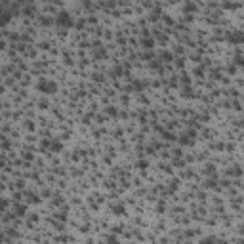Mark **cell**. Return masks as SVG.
Segmentation results:
<instances>
[{
    "label": "cell",
    "instance_id": "cell-1",
    "mask_svg": "<svg viewBox=\"0 0 244 244\" xmlns=\"http://www.w3.org/2000/svg\"><path fill=\"white\" fill-rule=\"evenodd\" d=\"M36 88H38L40 93H48V95L57 92V84H55L54 80H50V78H40L38 84H36Z\"/></svg>",
    "mask_w": 244,
    "mask_h": 244
},
{
    "label": "cell",
    "instance_id": "cell-2",
    "mask_svg": "<svg viewBox=\"0 0 244 244\" xmlns=\"http://www.w3.org/2000/svg\"><path fill=\"white\" fill-rule=\"evenodd\" d=\"M57 25H63V27H72V17L67 14V11H61V14L55 17Z\"/></svg>",
    "mask_w": 244,
    "mask_h": 244
},
{
    "label": "cell",
    "instance_id": "cell-3",
    "mask_svg": "<svg viewBox=\"0 0 244 244\" xmlns=\"http://www.w3.org/2000/svg\"><path fill=\"white\" fill-rule=\"evenodd\" d=\"M227 38H229V42H233V44H242L244 42V32H240V31H231L229 34H227Z\"/></svg>",
    "mask_w": 244,
    "mask_h": 244
},
{
    "label": "cell",
    "instance_id": "cell-4",
    "mask_svg": "<svg viewBox=\"0 0 244 244\" xmlns=\"http://www.w3.org/2000/svg\"><path fill=\"white\" fill-rule=\"evenodd\" d=\"M179 143L181 145H194V132H189L187 136H181Z\"/></svg>",
    "mask_w": 244,
    "mask_h": 244
},
{
    "label": "cell",
    "instance_id": "cell-5",
    "mask_svg": "<svg viewBox=\"0 0 244 244\" xmlns=\"http://www.w3.org/2000/svg\"><path fill=\"white\" fill-rule=\"evenodd\" d=\"M113 214H115V215H124L126 214V208L122 204H115V206H113Z\"/></svg>",
    "mask_w": 244,
    "mask_h": 244
},
{
    "label": "cell",
    "instance_id": "cell-6",
    "mask_svg": "<svg viewBox=\"0 0 244 244\" xmlns=\"http://www.w3.org/2000/svg\"><path fill=\"white\" fill-rule=\"evenodd\" d=\"M27 202H29V204H38V202H40V198L36 197L34 193H27Z\"/></svg>",
    "mask_w": 244,
    "mask_h": 244
},
{
    "label": "cell",
    "instance_id": "cell-7",
    "mask_svg": "<svg viewBox=\"0 0 244 244\" xmlns=\"http://www.w3.org/2000/svg\"><path fill=\"white\" fill-rule=\"evenodd\" d=\"M181 95H183V97H187V99H193V97H194V93H193V90H191L189 86H185V88L181 90Z\"/></svg>",
    "mask_w": 244,
    "mask_h": 244
},
{
    "label": "cell",
    "instance_id": "cell-8",
    "mask_svg": "<svg viewBox=\"0 0 244 244\" xmlns=\"http://www.w3.org/2000/svg\"><path fill=\"white\" fill-rule=\"evenodd\" d=\"M227 174H229V176H242V168H238V166H233V168L231 170H227Z\"/></svg>",
    "mask_w": 244,
    "mask_h": 244
},
{
    "label": "cell",
    "instance_id": "cell-9",
    "mask_svg": "<svg viewBox=\"0 0 244 244\" xmlns=\"http://www.w3.org/2000/svg\"><path fill=\"white\" fill-rule=\"evenodd\" d=\"M235 65H238V67H244V55L240 52H237V55H235Z\"/></svg>",
    "mask_w": 244,
    "mask_h": 244
},
{
    "label": "cell",
    "instance_id": "cell-10",
    "mask_svg": "<svg viewBox=\"0 0 244 244\" xmlns=\"http://www.w3.org/2000/svg\"><path fill=\"white\" fill-rule=\"evenodd\" d=\"M61 147H63V145H61V141H57V139L52 141V151H54V153H59Z\"/></svg>",
    "mask_w": 244,
    "mask_h": 244
},
{
    "label": "cell",
    "instance_id": "cell-11",
    "mask_svg": "<svg viewBox=\"0 0 244 244\" xmlns=\"http://www.w3.org/2000/svg\"><path fill=\"white\" fill-rule=\"evenodd\" d=\"M215 242H219L215 237H206V238H202L200 244H215Z\"/></svg>",
    "mask_w": 244,
    "mask_h": 244
},
{
    "label": "cell",
    "instance_id": "cell-12",
    "mask_svg": "<svg viewBox=\"0 0 244 244\" xmlns=\"http://www.w3.org/2000/svg\"><path fill=\"white\" fill-rule=\"evenodd\" d=\"M154 46V40L153 38H143V48H147V50H151Z\"/></svg>",
    "mask_w": 244,
    "mask_h": 244
},
{
    "label": "cell",
    "instance_id": "cell-13",
    "mask_svg": "<svg viewBox=\"0 0 244 244\" xmlns=\"http://www.w3.org/2000/svg\"><path fill=\"white\" fill-rule=\"evenodd\" d=\"M160 57L166 61V63H170V61H172V54H170V52H162L160 54Z\"/></svg>",
    "mask_w": 244,
    "mask_h": 244
},
{
    "label": "cell",
    "instance_id": "cell-14",
    "mask_svg": "<svg viewBox=\"0 0 244 244\" xmlns=\"http://www.w3.org/2000/svg\"><path fill=\"white\" fill-rule=\"evenodd\" d=\"M105 113H107L109 116H116V115H118V111H116L115 107H107V109H105Z\"/></svg>",
    "mask_w": 244,
    "mask_h": 244
},
{
    "label": "cell",
    "instance_id": "cell-15",
    "mask_svg": "<svg viewBox=\"0 0 244 244\" xmlns=\"http://www.w3.org/2000/svg\"><path fill=\"white\" fill-rule=\"evenodd\" d=\"M15 212H17V215H23L25 214V206H15Z\"/></svg>",
    "mask_w": 244,
    "mask_h": 244
},
{
    "label": "cell",
    "instance_id": "cell-16",
    "mask_svg": "<svg viewBox=\"0 0 244 244\" xmlns=\"http://www.w3.org/2000/svg\"><path fill=\"white\" fill-rule=\"evenodd\" d=\"M137 166H139L141 170H145V168H147L149 164H147V160H139V162H137Z\"/></svg>",
    "mask_w": 244,
    "mask_h": 244
},
{
    "label": "cell",
    "instance_id": "cell-17",
    "mask_svg": "<svg viewBox=\"0 0 244 244\" xmlns=\"http://www.w3.org/2000/svg\"><path fill=\"white\" fill-rule=\"evenodd\" d=\"M164 137H166V139H170V141H172V139H176V137H174V133H172V132H166V133H164Z\"/></svg>",
    "mask_w": 244,
    "mask_h": 244
},
{
    "label": "cell",
    "instance_id": "cell-18",
    "mask_svg": "<svg viewBox=\"0 0 244 244\" xmlns=\"http://www.w3.org/2000/svg\"><path fill=\"white\" fill-rule=\"evenodd\" d=\"M181 82H183V84H189V82H191V78H189L187 75H183V76H181Z\"/></svg>",
    "mask_w": 244,
    "mask_h": 244
},
{
    "label": "cell",
    "instance_id": "cell-19",
    "mask_svg": "<svg viewBox=\"0 0 244 244\" xmlns=\"http://www.w3.org/2000/svg\"><path fill=\"white\" fill-rule=\"evenodd\" d=\"M206 174H208V176H210V174H215L214 166H206Z\"/></svg>",
    "mask_w": 244,
    "mask_h": 244
},
{
    "label": "cell",
    "instance_id": "cell-20",
    "mask_svg": "<svg viewBox=\"0 0 244 244\" xmlns=\"http://www.w3.org/2000/svg\"><path fill=\"white\" fill-rule=\"evenodd\" d=\"M185 10H189V11H191V10H194V4H191V2H187V4H185Z\"/></svg>",
    "mask_w": 244,
    "mask_h": 244
}]
</instances>
